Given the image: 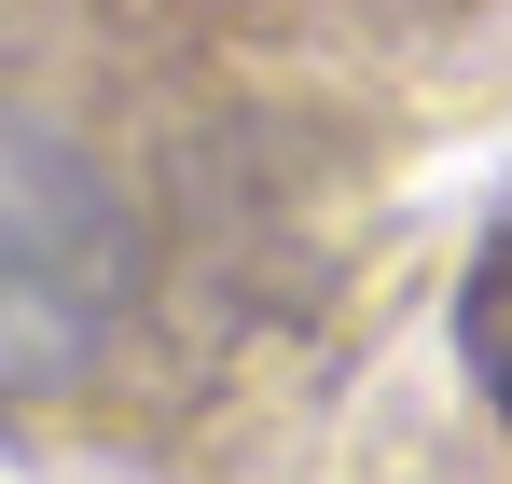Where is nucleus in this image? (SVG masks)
Segmentation results:
<instances>
[{"mask_svg": "<svg viewBox=\"0 0 512 484\" xmlns=\"http://www.w3.org/2000/svg\"><path fill=\"white\" fill-rule=\"evenodd\" d=\"M139 291V236L111 208V166L70 153V125L14 111L0 139V374L42 402L84 374V346H111Z\"/></svg>", "mask_w": 512, "mask_h": 484, "instance_id": "obj_1", "label": "nucleus"}, {"mask_svg": "<svg viewBox=\"0 0 512 484\" xmlns=\"http://www.w3.org/2000/svg\"><path fill=\"white\" fill-rule=\"evenodd\" d=\"M457 346H471V388L512 415V222L485 236V263H471V305H457Z\"/></svg>", "mask_w": 512, "mask_h": 484, "instance_id": "obj_2", "label": "nucleus"}]
</instances>
